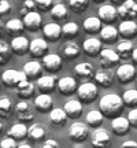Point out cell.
<instances>
[{"label": "cell", "instance_id": "cell-1", "mask_svg": "<svg viewBox=\"0 0 137 148\" xmlns=\"http://www.w3.org/2000/svg\"><path fill=\"white\" fill-rule=\"evenodd\" d=\"M100 112L103 116H108V118H114V116L121 115L123 111V101H122L121 96L115 95V93H108L104 95L100 99Z\"/></svg>", "mask_w": 137, "mask_h": 148}, {"label": "cell", "instance_id": "cell-2", "mask_svg": "<svg viewBox=\"0 0 137 148\" xmlns=\"http://www.w3.org/2000/svg\"><path fill=\"white\" fill-rule=\"evenodd\" d=\"M77 93H78L79 101H82L85 104H90L92 101L97 99V86L92 82H84L78 86Z\"/></svg>", "mask_w": 137, "mask_h": 148}, {"label": "cell", "instance_id": "cell-3", "mask_svg": "<svg viewBox=\"0 0 137 148\" xmlns=\"http://www.w3.org/2000/svg\"><path fill=\"white\" fill-rule=\"evenodd\" d=\"M23 79H27L26 75L23 71H19V70H14V69H10V70H5L4 73L1 74V82L5 85V86H14L15 88L16 85L19 84L21 81Z\"/></svg>", "mask_w": 137, "mask_h": 148}, {"label": "cell", "instance_id": "cell-4", "mask_svg": "<svg viewBox=\"0 0 137 148\" xmlns=\"http://www.w3.org/2000/svg\"><path fill=\"white\" fill-rule=\"evenodd\" d=\"M68 134H70V138L73 140L74 143H82L89 136L88 126L85 123H82V122H74L73 125L70 126Z\"/></svg>", "mask_w": 137, "mask_h": 148}, {"label": "cell", "instance_id": "cell-5", "mask_svg": "<svg viewBox=\"0 0 137 148\" xmlns=\"http://www.w3.org/2000/svg\"><path fill=\"white\" fill-rule=\"evenodd\" d=\"M62 64H63L62 58L56 53H45L42 56V69H45L49 73H58L62 69Z\"/></svg>", "mask_w": 137, "mask_h": 148}, {"label": "cell", "instance_id": "cell-6", "mask_svg": "<svg viewBox=\"0 0 137 148\" xmlns=\"http://www.w3.org/2000/svg\"><path fill=\"white\" fill-rule=\"evenodd\" d=\"M115 75L121 84H129L136 78V67L133 64L123 63L116 69Z\"/></svg>", "mask_w": 137, "mask_h": 148}, {"label": "cell", "instance_id": "cell-7", "mask_svg": "<svg viewBox=\"0 0 137 148\" xmlns=\"http://www.w3.org/2000/svg\"><path fill=\"white\" fill-rule=\"evenodd\" d=\"M15 114H16V118L19 119V122H23V123L33 121V118H34L32 104L25 100L19 101L15 106Z\"/></svg>", "mask_w": 137, "mask_h": 148}, {"label": "cell", "instance_id": "cell-8", "mask_svg": "<svg viewBox=\"0 0 137 148\" xmlns=\"http://www.w3.org/2000/svg\"><path fill=\"white\" fill-rule=\"evenodd\" d=\"M118 16H121L122 19H132L137 14V4L136 0H123L118 10H116Z\"/></svg>", "mask_w": 137, "mask_h": 148}, {"label": "cell", "instance_id": "cell-9", "mask_svg": "<svg viewBox=\"0 0 137 148\" xmlns=\"http://www.w3.org/2000/svg\"><path fill=\"white\" fill-rule=\"evenodd\" d=\"M99 55H100V64L104 69H112L121 60L118 53L115 51H112V49H101Z\"/></svg>", "mask_w": 137, "mask_h": 148}, {"label": "cell", "instance_id": "cell-10", "mask_svg": "<svg viewBox=\"0 0 137 148\" xmlns=\"http://www.w3.org/2000/svg\"><path fill=\"white\" fill-rule=\"evenodd\" d=\"M56 86H58L59 92L63 96H70L73 95L77 90V81L73 77H62L56 81Z\"/></svg>", "mask_w": 137, "mask_h": 148}, {"label": "cell", "instance_id": "cell-11", "mask_svg": "<svg viewBox=\"0 0 137 148\" xmlns=\"http://www.w3.org/2000/svg\"><path fill=\"white\" fill-rule=\"evenodd\" d=\"M33 58H42L48 51V42L44 38H34L29 41V49H27Z\"/></svg>", "mask_w": 137, "mask_h": 148}, {"label": "cell", "instance_id": "cell-12", "mask_svg": "<svg viewBox=\"0 0 137 148\" xmlns=\"http://www.w3.org/2000/svg\"><path fill=\"white\" fill-rule=\"evenodd\" d=\"M41 15L36 12V11H29L23 15V26L30 32H36L41 26Z\"/></svg>", "mask_w": 137, "mask_h": 148}, {"label": "cell", "instance_id": "cell-13", "mask_svg": "<svg viewBox=\"0 0 137 148\" xmlns=\"http://www.w3.org/2000/svg\"><path fill=\"white\" fill-rule=\"evenodd\" d=\"M90 140H92V144L96 145V147H107L111 143L110 133L107 132L105 129L99 127V126L93 130L92 136H90Z\"/></svg>", "mask_w": 137, "mask_h": 148}, {"label": "cell", "instance_id": "cell-14", "mask_svg": "<svg viewBox=\"0 0 137 148\" xmlns=\"http://www.w3.org/2000/svg\"><path fill=\"white\" fill-rule=\"evenodd\" d=\"M101 22H105L107 25H111L116 21L118 14H116V8L111 4H104L99 8V16H97Z\"/></svg>", "mask_w": 137, "mask_h": 148}, {"label": "cell", "instance_id": "cell-15", "mask_svg": "<svg viewBox=\"0 0 137 148\" xmlns=\"http://www.w3.org/2000/svg\"><path fill=\"white\" fill-rule=\"evenodd\" d=\"M114 77H115V74L112 73L110 69H104V67L101 70L95 71V74H93L95 81L100 85V86H103V88L111 86V85H112V81H114Z\"/></svg>", "mask_w": 137, "mask_h": 148}, {"label": "cell", "instance_id": "cell-16", "mask_svg": "<svg viewBox=\"0 0 137 148\" xmlns=\"http://www.w3.org/2000/svg\"><path fill=\"white\" fill-rule=\"evenodd\" d=\"M116 30L123 38L130 40L133 37H136L137 34V23L134 21H132V19H125V21L121 22V25H119V27Z\"/></svg>", "mask_w": 137, "mask_h": 148}, {"label": "cell", "instance_id": "cell-17", "mask_svg": "<svg viewBox=\"0 0 137 148\" xmlns=\"http://www.w3.org/2000/svg\"><path fill=\"white\" fill-rule=\"evenodd\" d=\"M111 129L112 132L118 134V136H123L129 132L130 129V123L127 121V118H123L122 115H118V116H114L112 118V122H111Z\"/></svg>", "mask_w": 137, "mask_h": 148}, {"label": "cell", "instance_id": "cell-18", "mask_svg": "<svg viewBox=\"0 0 137 148\" xmlns=\"http://www.w3.org/2000/svg\"><path fill=\"white\" fill-rule=\"evenodd\" d=\"M82 49L89 56H97L101 51V41L96 37H89L82 42Z\"/></svg>", "mask_w": 137, "mask_h": 148}, {"label": "cell", "instance_id": "cell-19", "mask_svg": "<svg viewBox=\"0 0 137 148\" xmlns=\"http://www.w3.org/2000/svg\"><path fill=\"white\" fill-rule=\"evenodd\" d=\"M42 71L44 69H42L41 63H38L36 60H30L23 66V73L27 79H37L40 75H42Z\"/></svg>", "mask_w": 137, "mask_h": 148}, {"label": "cell", "instance_id": "cell-20", "mask_svg": "<svg viewBox=\"0 0 137 148\" xmlns=\"http://www.w3.org/2000/svg\"><path fill=\"white\" fill-rule=\"evenodd\" d=\"M11 51L15 53V55H25L27 52V49H29V40H27L26 37H22V36H15L12 38V41H11Z\"/></svg>", "mask_w": 137, "mask_h": 148}, {"label": "cell", "instance_id": "cell-21", "mask_svg": "<svg viewBox=\"0 0 137 148\" xmlns=\"http://www.w3.org/2000/svg\"><path fill=\"white\" fill-rule=\"evenodd\" d=\"M64 112L67 118H71V119H75V118H79L81 114H82V104L81 101L77 100V99H73V100H68L63 107Z\"/></svg>", "mask_w": 137, "mask_h": 148}, {"label": "cell", "instance_id": "cell-22", "mask_svg": "<svg viewBox=\"0 0 137 148\" xmlns=\"http://www.w3.org/2000/svg\"><path fill=\"white\" fill-rule=\"evenodd\" d=\"M52 97L48 93H41L34 99V108L40 112H49L52 108Z\"/></svg>", "mask_w": 137, "mask_h": 148}, {"label": "cell", "instance_id": "cell-23", "mask_svg": "<svg viewBox=\"0 0 137 148\" xmlns=\"http://www.w3.org/2000/svg\"><path fill=\"white\" fill-rule=\"evenodd\" d=\"M56 81H58V78L52 77V75H40L37 78V86H38V89L41 92L48 93V92H52L55 89Z\"/></svg>", "mask_w": 137, "mask_h": 148}, {"label": "cell", "instance_id": "cell-24", "mask_svg": "<svg viewBox=\"0 0 137 148\" xmlns=\"http://www.w3.org/2000/svg\"><path fill=\"white\" fill-rule=\"evenodd\" d=\"M42 33L49 41H56L62 36V26H59L56 22H49L44 26Z\"/></svg>", "mask_w": 137, "mask_h": 148}, {"label": "cell", "instance_id": "cell-25", "mask_svg": "<svg viewBox=\"0 0 137 148\" xmlns=\"http://www.w3.org/2000/svg\"><path fill=\"white\" fill-rule=\"evenodd\" d=\"M15 88H16V96L21 97V99H23V100L32 97L33 93H34V85H33L30 81H27V79L21 81Z\"/></svg>", "mask_w": 137, "mask_h": 148}, {"label": "cell", "instance_id": "cell-26", "mask_svg": "<svg viewBox=\"0 0 137 148\" xmlns=\"http://www.w3.org/2000/svg\"><path fill=\"white\" fill-rule=\"evenodd\" d=\"M74 71L77 74V77L84 79H90L93 78V74H95V67L92 63H88V62H82V63H78L75 67H74Z\"/></svg>", "mask_w": 137, "mask_h": 148}, {"label": "cell", "instance_id": "cell-27", "mask_svg": "<svg viewBox=\"0 0 137 148\" xmlns=\"http://www.w3.org/2000/svg\"><path fill=\"white\" fill-rule=\"evenodd\" d=\"M49 121L52 122L53 126L62 127L67 121V115L63 108H51L49 111Z\"/></svg>", "mask_w": 137, "mask_h": 148}, {"label": "cell", "instance_id": "cell-28", "mask_svg": "<svg viewBox=\"0 0 137 148\" xmlns=\"http://www.w3.org/2000/svg\"><path fill=\"white\" fill-rule=\"evenodd\" d=\"M118 40V30L114 26H104L100 29V41L105 44H112Z\"/></svg>", "mask_w": 137, "mask_h": 148}, {"label": "cell", "instance_id": "cell-29", "mask_svg": "<svg viewBox=\"0 0 137 148\" xmlns=\"http://www.w3.org/2000/svg\"><path fill=\"white\" fill-rule=\"evenodd\" d=\"M81 52V48L78 47L77 42H73V41H68V42H64L62 45V55L67 60H71V59L77 58Z\"/></svg>", "mask_w": 137, "mask_h": 148}, {"label": "cell", "instance_id": "cell-30", "mask_svg": "<svg viewBox=\"0 0 137 148\" xmlns=\"http://www.w3.org/2000/svg\"><path fill=\"white\" fill-rule=\"evenodd\" d=\"M7 134H8L10 137L14 138L15 141L16 140H23L27 134V127L23 122H16V123H14V125L11 126V129L8 130Z\"/></svg>", "mask_w": 137, "mask_h": 148}, {"label": "cell", "instance_id": "cell-31", "mask_svg": "<svg viewBox=\"0 0 137 148\" xmlns=\"http://www.w3.org/2000/svg\"><path fill=\"white\" fill-rule=\"evenodd\" d=\"M133 44L130 40H127V38H123L121 41L116 44V51L115 52L118 53V56L122 59H127L130 56V53L133 51Z\"/></svg>", "mask_w": 137, "mask_h": 148}, {"label": "cell", "instance_id": "cell-32", "mask_svg": "<svg viewBox=\"0 0 137 148\" xmlns=\"http://www.w3.org/2000/svg\"><path fill=\"white\" fill-rule=\"evenodd\" d=\"M4 27H5V32L8 33V34H11V36H19V34L23 32V29H25L23 22H22L21 19H16V18L7 21Z\"/></svg>", "mask_w": 137, "mask_h": 148}, {"label": "cell", "instance_id": "cell-33", "mask_svg": "<svg viewBox=\"0 0 137 148\" xmlns=\"http://www.w3.org/2000/svg\"><path fill=\"white\" fill-rule=\"evenodd\" d=\"M84 26V30L89 34H95V33H99L101 29V21L97 18V16H89L86 18L82 23Z\"/></svg>", "mask_w": 137, "mask_h": 148}, {"label": "cell", "instance_id": "cell-34", "mask_svg": "<svg viewBox=\"0 0 137 148\" xmlns=\"http://www.w3.org/2000/svg\"><path fill=\"white\" fill-rule=\"evenodd\" d=\"M26 136H29L30 140H33V141H40L45 136V127L42 126L41 123H34L27 129Z\"/></svg>", "mask_w": 137, "mask_h": 148}, {"label": "cell", "instance_id": "cell-35", "mask_svg": "<svg viewBox=\"0 0 137 148\" xmlns=\"http://www.w3.org/2000/svg\"><path fill=\"white\" fill-rule=\"evenodd\" d=\"M103 114L99 110H90L86 114V123L92 127H97L103 123Z\"/></svg>", "mask_w": 137, "mask_h": 148}, {"label": "cell", "instance_id": "cell-36", "mask_svg": "<svg viewBox=\"0 0 137 148\" xmlns=\"http://www.w3.org/2000/svg\"><path fill=\"white\" fill-rule=\"evenodd\" d=\"M51 16L56 21H62L67 16V8L64 4H55L51 7Z\"/></svg>", "mask_w": 137, "mask_h": 148}, {"label": "cell", "instance_id": "cell-37", "mask_svg": "<svg viewBox=\"0 0 137 148\" xmlns=\"http://www.w3.org/2000/svg\"><path fill=\"white\" fill-rule=\"evenodd\" d=\"M122 101L123 106L127 107H136L137 104V90L136 89H127L123 96H122Z\"/></svg>", "mask_w": 137, "mask_h": 148}, {"label": "cell", "instance_id": "cell-38", "mask_svg": "<svg viewBox=\"0 0 137 148\" xmlns=\"http://www.w3.org/2000/svg\"><path fill=\"white\" fill-rule=\"evenodd\" d=\"M11 58V48L10 44H7L5 41L0 40V66L5 64Z\"/></svg>", "mask_w": 137, "mask_h": 148}, {"label": "cell", "instance_id": "cell-39", "mask_svg": "<svg viewBox=\"0 0 137 148\" xmlns=\"http://www.w3.org/2000/svg\"><path fill=\"white\" fill-rule=\"evenodd\" d=\"M78 32H79V27L75 22H67L66 25L62 26V33H63L67 38H73L74 36L78 34Z\"/></svg>", "mask_w": 137, "mask_h": 148}, {"label": "cell", "instance_id": "cell-40", "mask_svg": "<svg viewBox=\"0 0 137 148\" xmlns=\"http://www.w3.org/2000/svg\"><path fill=\"white\" fill-rule=\"evenodd\" d=\"M12 110V106H11V100L8 97H0V116L1 118H8L10 116V112Z\"/></svg>", "mask_w": 137, "mask_h": 148}, {"label": "cell", "instance_id": "cell-41", "mask_svg": "<svg viewBox=\"0 0 137 148\" xmlns=\"http://www.w3.org/2000/svg\"><path fill=\"white\" fill-rule=\"evenodd\" d=\"M68 5L71 7V10L75 12H82L84 10L88 8L89 0H68Z\"/></svg>", "mask_w": 137, "mask_h": 148}, {"label": "cell", "instance_id": "cell-42", "mask_svg": "<svg viewBox=\"0 0 137 148\" xmlns=\"http://www.w3.org/2000/svg\"><path fill=\"white\" fill-rule=\"evenodd\" d=\"M34 3L40 11L51 10V7H52V0H34Z\"/></svg>", "mask_w": 137, "mask_h": 148}, {"label": "cell", "instance_id": "cell-43", "mask_svg": "<svg viewBox=\"0 0 137 148\" xmlns=\"http://www.w3.org/2000/svg\"><path fill=\"white\" fill-rule=\"evenodd\" d=\"M34 8H36L34 0H25V1H23V5H22V8H21V14L25 15L29 11H34Z\"/></svg>", "mask_w": 137, "mask_h": 148}, {"label": "cell", "instance_id": "cell-44", "mask_svg": "<svg viewBox=\"0 0 137 148\" xmlns=\"http://www.w3.org/2000/svg\"><path fill=\"white\" fill-rule=\"evenodd\" d=\"M11 8H12V5L8 0H0V15L1 16L7 15L11 11Z\"/></svg>", "mask_w": 137, "mask_h": 148}, {"label": "cell", "instance_id": "cell-45", "mask_svg": "<svg viewBox=\"0 0 137 148\" xmlns=\"http://www.w3.org/2000/svg\"><path fill=\"white\" fill-rule=\"evenodd\" d=\"M0 147H3V148H14V147H16V141L12 137H10V136H8L7 138L1 140Z\"/></svg>", "mask_w": 137, "mask_h": 148}, {"label": "cell", "instance_id": "cell-46", "mask_svg": "<svg viewBox=\"0 0 137 148\" xmlns=\"http://www.w3.org/2000/svg\"><path fill=\"white\" fill-rule=\"evenodd\" d=\"M127 121H129V123H130L133 127L137 126V110L134 108V107H133V110H130V112H129Z\"/></svg>", "mask_w": 137, "mask_h": 148}, {"label": "cell", "instance_id": "cell-47", "mask_svg": "<svg viewBox=\"0 0 137 148\" xmlns=\"http://www.w3.org/2000/svg\"><path fill=\"white\" fill-rule=\"evenodd\" d=\"M42 147L45 148H52V147H59V143L56 140H52V138H49V140H45L44 141V145Z\"/></svg>", "mask_w": 137, "mask_h": 148}, {"label": "cell", "instance_id": "cell-48", "mask_svg": "<svg viewBox=\"0 0 137 148\" xmlns=\"http://www.w3.org/2000/svg\"><path fill=\"white\" fill-rule=\"evenodd\" d=\"M121 147H132V148H136L137 147V143L136 141H132V140H127V141H125V143L121 144Z\"/></svg>", "mask_w": 137, "mask_h": 148}, {"label": "cell", "instance_id": "cell-49", "mask_svg": "<svg viewBox=\"0 0 137 148\" xmlns=\"http://www.w3.org/2000/svg\"><path fill=\"white\" fill-rule=\"evenodd\" d=\"M130 55H132V58H133V62L136 63V62H137V49H136V48H133V51H132V53H130Z\"/></svg>", "mask_w": 137, "mask_h": 148}, {"label": "cell", "instance_id": "cell-50", "mask_svg": "<svg viewBox=\"0 0 137 148\" xmlns=\"http://www.w3.org/2000/svg\"><path fill=\"white\" fill-rule=\"evenodd\" d=\"M19 147L21 148H30V144L29 143H21L19 144Z\"/></svg>", "mask_w": 137, "mask_h": 148}, {"label": "cell", "instance_id": "cell-51", "mask_svg": "<svg viewBox=\"0 0 137 148\" xmlns=\"http://www.w3.org/2000/svg\"><path fill=\"white\" fill-rule=\"evenodd\" d=\"M3 26H4V25H3V22L0 21V36H1V29H3Z\"/></svg>", "mask_w": 137, "mask_h": 148}, {"label": "cell", "instance_id": "cell-52", "mask_svg": "<svg viewBox=\"0 0 137 148\" xmlns=\"http://www.w3.org/2000/svg\"><path fill=\"white\" fill-rule=\"evenodd\" d=\"M112 1H114V3H118V4H121L123 0H112Z\"/></svg>", "mask_w": 137, "mask_h": 148}, {"label": "cell", "instance_id": "cell-53", "mask_svg": "<svg viewBox=\"0 0 137 148\" xmlns=\"http://www.w3.org/2000/svg\"><path fill=\"white\" fill-rule=\"evenodd\" d=\"M1 130H3V123L0 122V133H1Z\"/></svg>", "mask_w": 137, "mask_h": 148}, {"label": "cell", "instance_id": "cell-54", "mask_svg": "<svg viewBox=\"0 0 137 148\" xmlns=\"http://www.w3.org/2000/svg\"><path fill=\"white\" fill-rule=\"evenodd\" d=\"M93 1H96V3H103L104 0H93Z\"/></svg>", "mask_w": 137, "mask_h": 148}]
</instances>
